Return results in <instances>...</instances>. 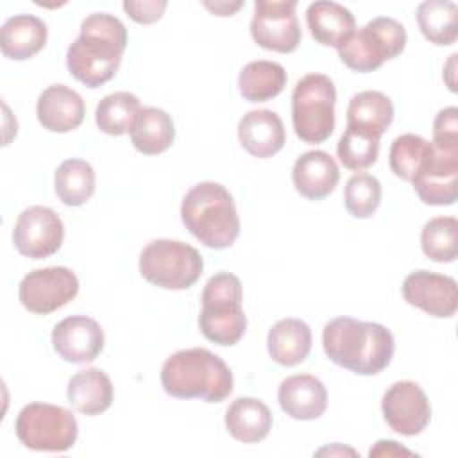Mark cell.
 Here are the masks:
<instances>
[{
  "label": "cell",
  "instance_id": "8fae6325",
  "mask_svg": "<svg viewBox=\"0 0 458 458\" xmlns=\"http://www.w3.org/2000/svg\"><path fill=\"white\" fill-rule=\"evenodd\" d=\"M295 7V0H258L250 20L252 39L267 50L293 52L302 38Z\"/></svg>",
  "mask_w": 458,
  "mask_h": 458
},
{
  "label": "cell",
  "instance_id": "cb8c5ba5",
  "mask_svg": "<svg viewBox=\"0 0 458 458\" xmlns=\"http://www.w3.org/2000/svg\"><path fill=\"white\" fill-rule=\"evenodd\" d=\"M392 120L394 104L381 91H360L347 106V127L377 140L390 127Z\"/></svg>",
  "mask_w": 458,
  "mask_h": 458
},
{
  "label": "cell",
  "instance_id": "4316f807",
  "mask_svg": "<svg viewBox=\"0 0 458 458\" xmlns=\"http://www.w3.org/2000/svg\"><path fill=\"white\" fill-rule=\"evenodd\" d=\"M175 138L172 116L159 107H141L132 127L131 141L134 148L145 156H156L170 148Z\"/></svg>",
  "mask_w": 458,
  "mask_h": 458
},
{
  "label": "cell",
  "instance_id": "4fadbf2b",
  "mask_svg": "<svg viewBox=\"0 0 458 458\" xmlns=\"http://www.w3.org/2000/svg\"><path fill=\"white\" fill-rule=\"evenodd\" d=\"M63 238V220L47 206H30L23 209L13 229V243L16 250L32 259L55 254L61 249Z\"/></svg>",
  "mask_w": 458,
  "mask_h": 458
},
{
  "label": "cell",
  "instance_id": "d4e9b609",
  "mask_svg": "<svg viewBox=\"0 0 458 458\" xmlns=\"http://www.w3.org/2000/svg\"><path fill=\"white\" fill-rule=\"evenodd\" d=\"M270 358L284 367L302 363L311 349V329L304 320L283 318L272 326L267 338Z\"/></svg>",
  "mask_w": 458,
  "mask_h": 458
},
{
  "label": "cell",
  "instance_id": "e0dca14e",
  "mask_svg": "<svg viewBox=\"0 0 458 458\" xmlns=\"http://www.w3.org/2000/svg\"><path fill=\"white\" fill-rule=\"evenodd\" d=\"M277 399L281 410L295 420L318 419L327 408V390L311 374H295L283 379Z\"/></svg>",
  "mask_w": 458,
  "mask_h": 458
},
{
  "label": "cell",
  "instance_id": "836d02e7",
  "mask_svg": "<svg viewBox=\"0 0 458 458\" xmlns=\"http://www.w3.org/2000/svg\"><path fill=\"white\" fill-rule=\"evenodd\" d=\"M381 182L370 174H354L344 191L345 209L356 218H369L381 202Z\"/></svg>",
  "mask_w": 458,
  "mask_h": 458
},
{
  "label": "cell",
  "instance_id": "d6986e66",
  "mask_svg": "<svg viewBox=\"0 0 458 458\" xmlns=\"http://www.w3.org/2000/svg\"><path fill=\"white\" fill-rule=\"evenodd\" d=\"M36 114L43 129L52 132H68L84 120L82 97L64 84L48 86L38 98Z\"/></svg>",
  "mask_w": 458,
  "mask_h": 458
},
{
  "label": "cell",
  "instance_id": "484cf974",
  "mask_svg": "<svg viewBox=\"0 0 458 458\" xmlns=\"http://www.w3.org/2000/svg\"><path fill=\"white\" fill-rule=\"evenodd\" d=\"M225 428L233 438L243 444H256L270 433L272 413L259 399L238 397L225 411Z\"/></svg>",
  "mask_w": 458,
  "mask_h": 458
},
{
  "label": "cell",
  "instance_id": "4dcf8cb0",
  "mask_svg": "<svg viewBox=\"0 0 458 458\" xmlns=\"http://www.w3.org/2000/svg\"><path fill=\"white\" fill-rule=\"evenodd\" d=\"M140 98L129 91H116L104 97L95 109L97 127L109 136L131 132V127L140 113Z\"/></svg>",
  "mask_w": 458,
  "mask_h": 458
},
{
  "label": "cell",
  "instance_id": "44dd1931",
  "mask_svg": "<svg viewBox=\"0 0 458 458\" xmlns=\"http://www.w3.org/2000/svg\"><path fill=\"white\" fill-rule=\"evenodd\" d=\"M306 23L317 43L338 48L356 30L351 11L336 2L318 0L308 5Z\"/></svg>",
  "mask_w": 458,
  "mask_h": 458
},
{
  "label": "cell",
  "instance_id": "52a82bcc",
  "mask_svg": "<svg viewBox=\"0 0 458 458\" xmlns=\"http://www.w3.org/2000/svg\"><path fill=\"white\" fill-rule=\"evenodd\" d=\"M204 263L199 250L177 240H152L140 254V272L145 281L165 290L193 286Z\"/></svg>",
  "mask_w": 458,
  "mask_h": 458
},
{
  "label": "cell",
  "instance_id": "1f68e13d",
  "mask_svg": "<svg viewBox=\"0 0 458 458\" xmlns=\"http://www.w3.org/2000/svg\"><path fill=\"white\" fill-rule=\"evenodd\" d=\"M424 254L438 263H451L458 254V220L454 216H435L420 233Z\"/></svg>",
  "mask_w": 458,
  "mask_h": 458
},
{
  "label": "cell",
  "instance_id": "f35d334b",
  "mask_svg": "<svg viewBox=\"0 0 458 458\" xmlns=\"http://www.w3.org/2000/svg\"><path fill=\"white\" fill-rule=\"evenodd\" d=\"M243 4H245V2H215V4L204 2V7L209 9V11H211L213 14H216V16H231V14H234L240 7H243Z\"/></svg>",
  "mask_w": 458,
  "mask_h": 458
},
{
  "label": "cell",
  "instance_id": "74e56055",
  "mask_svg": "<svg viewBox=\"0 0 458 458\" xmlns=\"http://www.w3.org/2000/svg\"><path fill=\"white\" fill-rule=\"evenodd\" d=\"M392 456V454H406V456H411L413 453L410 449H404L401 447L397 442L394 440H379L376 442V445L369 451V456Z\"/></svg>",
  "mask_w": 458,
  "mask_h": 458
},
{
  "label": "cell",
  "instance_id": "5b68a950",
  "mask_svg": "<svg viewBox=\"0 0 458 458\" xmlns=\"http://www.w3.org/2000/svg\"><path fill=\"white\" fill-rule=\"evenodd\" d=\"M242 299V283L234 274L218 272L208 279L202 290L199 327L209 342L218 345H234L240 342L247 329Z\"/></svg>",
  "mask_w": 458,
  "mask_h": 458
},
{
  "label": "cell",
  "instance_id": "e575fe53",
  "mask_svg": "<svg viewBox=\"0 0 458 458\" xmlns=\"http://www.w3.org/2000/svg\"><path fill=\"white\" fill-rule=\"evenodd\" d=\"M336 154L345 168L358 172L376 163L379 154V140L345 127V132L338 140Z\"/></svg>",
  "mask_w": 458,
  "mask_h": 458
},
{
  "label": "cell",
  "instance_id": "8d00e7d4",
  "mask_svg": "<svg viewBox=\"0 0 458 458\" xmlns=\"http://www.w3.org/2000/svg\"><path fill=\"white\" fill-rule=\"evenodd\" d=\"M433 140H458V109L454 106L438 111L435 116Z\"/></svg>",
  "mask_w": 458,
  "mask_h": 458
},
{
  "label": "cell",
  "instance_id": "3957f363",
  "mask_svg": "<svg viewBox=\"0 0 458 458\" xmlns=\"http://www.w3.org/2000/svg\"><path fill=\"white\" fill-rule=\"evenodd\" d=\"M163 390L177 399L220 403L233 392V372L215 352L193 347L174 352L161 367Z\"/></svg>",
  "mask_w": 458,
  "mask_h": 458
},
{
  "label": "cell",
  "instance_id": "f1b7e54d",
  "mask_svg": "<svg viewBox=\"0 0 458 458\" xmlns=\"http://www.w3.org/2000/svg\"><path fill=\"white\" fill-rule=\"evenodd\" d=\"M417 23L429 43L453 45L458 38V7L449 0H426L417 7Z\"/></svg>",
  "mask_w": 458,
  "mask_h": 458
},
{
  "label": "cell",
  "instance_id": "ac0fdd59",
  "mask_svg": "<svg viewBox=\"0 0 458 458\" xmlns=\"http://www.w3.org/2000/svg\"><path fill=\"white\" fill-rule=\"evenodd\" d=\"M238 140L250 156L270 157L284 147L286 132L283 120L270 109L249 111L238 123Z\"/></svg>",
  "mask_w": 458,
  "mask_h": 458
},
{
  "label": "cell",
  "instance_id": "30bf717a",
  "mask_svg": "<svg viewBox=\"0 0 458 458\" xmlns=\"http://www.w3.org/2000/svg\"><path fill=\"white\" fill-rule=\"evenodd\" d=\"M411 184L424 204H454L458 197V140L431 141V154Z\"/></svg>",
  "mask_w": 458,
  "mask_h": 458
},
{
  "label": "cell",
  "instance_id": "2e32d148",
  "mask_svg": "<svg viewBox=\"0 0 458 458\" xmlns=\"http://www.w3.org/2000/svg\"><path fill=\"white\" fill-rule=\"evenodd\" d=\"M52 345L68 363H89L104 349V331L95 318L72 315L55 324Z\"/></svg>",
  "mask_w": 458,
  "mask_h": 458
},
{
  "label": "cell",
  "instance_id": "603a6c76",
  "mask_svg": "<svg viewBox=\"0 0 458 458\" xmlns=\"http://www.w3.org/2000/svg\"><path fill=\"white\" fill-rule=\"evenodd\" d=\"M68 403L88 417L106 411L113 403V383L100 369H84L75 372L66 388Z\"/></svg>",
  "mask_w": 458,
  "mask_h": 458
},
{
  "label": "cell",
  "instance_id": "ba28073f",
  "mask_svg": "<svg viewBox=\"0 0 458 458\" xmlns=\"http://www.w3.org/2000/svg\"><path fill=\"white\" fill-rule=\"evenodd\" d=\"M406 47L404 27L388 16L369 21L363 29L354 30L349 39L340 45V61L360 73L377 70L385 61L397 57Z\"/></svg>",
  "mask_w": 458,
  "mask_h": 458
},
{
  "label": "cell",
  "instance_id": "9a60e30c",
  "mask_svg": "<svg viewBox=\"0 0 458 458\" xmlns=\"http://www.w3.org/2000/svg\"><path fill=\"white\" fill-rule=\"evenodd\" d=\"M403 297L408 304L437 318H449L458 308V286L449 276L415 270L403 283Z\"/></svg>",
  "mask_w": 458,
  "mask_h": 458
},
{
  "label": "cell",
  "instance_id": "f546056e",
  "mask_svg": "<svg viewBox=\"0 0 458 458\" xmlns=\"http://www.w3.org/2000/svg\"><path fill=\"white\" fill-rule=\"evenodd\" d=\"M54 188L63 204L82 206L95 191V170L84 159H66L55 170Z\"/></svg>",
  "mask_w": 458,
  "mask_h": 458
},
{
  "label": "cell",
  "instance_id": "277c9868",
  "mask_svg": "<svg viewBox=\"0 0 458 458\" xmlns=\"http://www.w3.org/2000/svg\"><path fill=\"white\" fill-rule=\"evenodd\" d=\"M186 229L209 249H227L240 234V218L229 190L218 182H199L181 204Z\"/></svg>",
  "mask_w": 458,
  "mask_h": 458
},
{
  "label": "cell",
  "instance_id": "8992f818",
  "mask_svg": "<svg viewBox=\"0 0 458 458\" xmlns=\"http://www.w3.org/2000/svg\"><path fill=\"white\" fill-rule=\"evenodd\" d=\"M336 89L324 73H308L292 93V122L297 138L306 143L326 141L335 129Z\"/></svg>",
  "mask_w": 458,
  "mask_h": 458
},
{
  "label": "cell",
  "instance_id": "7a4b0ae2",
  "mask_svg": "<svg viewBox=\"0 0 458 458\" xmlns=\"http://www.w3.org/2000/svg\"><path fill=\"white\" fill-rule=\"evenodd\" d=\"M125 47V25L113 14L95 13L82 21L79 38L68 47L66 66L79 82L98 88L118 72Z\"/></svg>",
  "mask_w": 458,
  "mask_h": 458
},
{
  "label": "cell",
  "instance_id": "7402d4cb",
  "mask_svg": "<svg viewBox=\"0 0 458 458\" xmlns=\"http://www.w3.org/2000/svg\"><path fill=\"white\" fill-rule=\"evenodd\" d=\"M47 25L34 14L11 16L0 29V48L7 59L25 61L47 43Z\"/></svg>",
  "mask_w": 458,
  "mask_h": 458
},
{
  "label": "cell",
  "instance_id": "7c38bea8",
  "mask_svg": "<svg viewBox=\"0 0 458 458\" xmlns=\"http://www.w3.org/2000/svg\"><path fill=\"white\" fill-rule=\"evenodd\" d=\"M79 292L77 276L66 267H48L29 272L18 288L20 302L36 315H48L68 304Z\"/></svg>",
  "mask_w": 458,
  "mask_h": 458
},
{
  "label": "cell",
  "instance_id": "ffe728a7",
  "mask_svg": "<svg viewBox=\"0 0 458 458\" xmlns=\"http://www.w3.org/2000/svg\"><path fill=\"white\" fill-rule=\"evenodd\" d=\"M292 179L295 190L308 200L327 197L338 184L340 172L336 161L324 150H310L297 157Z\"/></svg>",
  "mask_w": 458,
  "mask_h": 458
},
{
  "label": "cell",
  "instance_id": "83f0119b",
  "mask_svg": "<svg viewBox=\"0 0 458 458\" xmlns=\"http://www.w3.org/2000/svg\"><path fill=\"white\" fill-rule=\"evenodd\" d=\"M286 86V72L274 61H250L238 77V88L249 102H267L277 97Z\"/></svg>",
  "mask_w": 458,
  "mask_h": 458
},
{
  "label": "cell",
  "instance_id": "5bb4252c",
  "mask_svg": "<svg viewBox=\"0 0 458 458\" xmlns=\"http://www.w3.org/2000/svg\"><path fill=\"white\" fill-rule=\"evenodd\" d=\"M381 410L386 424L395 433L415 437L426 429L431 406L424 390L413 381H397L385 394Z\"/></svg>",
  "mask_w": 458,
  "mask_h": 458
},
{
  "label": "cell",
  "instance_id": "9c48e42d",
  "mask_svg": "<svg viewBox=\"0 0 458 458\" xmlns=\"http://www.w3.org/2000/svg\"><path fill=\"white\" fill-rule=\"evenodd\" d=\"M14 431L18 440L34 451H68L79 435L73 413L48 403H30L16 417Z\"/></svg>",
  "mask_w": 458,
  "mask_h": 458
},
{
  "label": "cell",
  "instance_id": "d6a6232c",
  "mask_svg": "<svg viewBox=\"0 0 458 458\" xmlns=\"http://www.w3.org/2000/svg\"><path fill=\"white\" fill-rule=\"evenodd\" d=\"M431 154V143L417 134H401L392 141L388 161L392 172L404 179L413 181V177L424 168Z\"/></svg>",
  "mask_w": 458,
  "mask_h": 458
},
{
  "label": "cell",
  "instance_id": "6da1fadb",
  "mask_svg": "<svg viewBox=\"0 0 458 458\" xmlns=\"http://www.w3.org/2000/svg\"><path fill=\"white\" fill-rule=\"evenodd\" d=\"M322 345L326 356L338 367L360 376L385 370L395 351L394 335L377 322L338 317L324 326Z\"/></svg>",
  "mask_w": 458,
  "mask_h": 458
},
{
  "label": "cell",
  "instance_id": "d590c367",
  "mask_svg": "<svg viewBox=\"0 0 458 458\" xmlns=\"http://www.w3.org/2000/svg\"><path fill=\"white\" fill-rule=\"evenodd\" d=\"M168 2L165 0H143V2H123V11L136 21V23H154L161 20Z\"/></svg>",
  "mask_w": 458,
  "mask_h": 458
}]
</instances>
